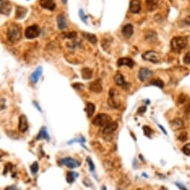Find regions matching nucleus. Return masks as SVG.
<instances>
[{"instance_id":"cd10ccee","label":"nucleus","mask_w":190,"mask_h":190,"mask_svg":"<svg viewBox=\"0 0 190 190\" xmlns=\"http://www.w3.org/2000/svg\"><path fill=\"white\" fill-rule=\"evenodd\" d=\"M151 85H155L157 87L160 88H163L164 87V83L163 82L160 80H154L151 82Z\"/></svg>"},{"instance_id":"f03ea898","label":"nucleus","mask_w":190,"mask_h":190,"mask_svg":"<svg viewBox=\"0 0 190 190\" xmlns=\"http://www.w3.org/2000/svg\"><path fill=\"white\" fill-rule=\"evenodd\" d=\"M188 44V40L186 37H174L171 40V48L174 52H180Z\"/></svg>"},{"instance_id":"6ab92c4d","label":"nucleus","mask_w":190,"mask_h":190,"mask_svg":"<svg viewBox=\"0 0 190 190\" xmlns=\"http://www.w3.org/2000/svg\"><path fill=\"white\" fill-rule=\"evenodd\" d=\"M184 127V122L180 118H175L173 120L172 122V128L174 130H180V129Z\"/></svg>"},{"instance_id":"7c9ffc66","label":"nucleus","mask_w":190,"mask_h":190,"mask_svg":"<svg viewBox=\"0 0 190 190\" xmlns=\"http://www.w3.org/2000/svg\"><path fill=\"white\" fill-rule=\"evenodd\" d=\"M85 141H86V140H85V139L84 137H80L78 138V139H72L71 141H69L68 142L69 145H72V144L73 143H76V142H78V143H84Z\"/></svg>"},{"instance_id":"58836bf2","label":"nucleus","mask_w":190,"mask_h":190,"mask_svg":"<svg viewBox=\"0 0 190 190\" xmlns=\"http://www.w3.org/2000/svg\"><path fill=\"white\" fill-rule=\"evenodd\" d=\"M72 87H73L74 88L78 89V90H81V89L84 87V85H81V84L80 83H76L74 84V85H72Z\"/></svg>"},{"instance_id":"4468645a","label":"nucleus","mask_w":190,"mask_h":190,"mask_svg":"<svg viewBox=\"0 0 190 190\" xmlns=\"http://www.w3.org/2000/svg\"><path fill=\"white\" fill-rule=\"evenodd\" d=\"M90 90L96 94H99L102 91V85L100 80H96L95 81L91 82L90 85Z\"/></svg>"},{"instance_id":"aec40b11","label":"nucleus","mask_w":190,"mask_h":190,"mask_svg":"<svg viewBox=\"0 0 190 190\" xmlns=\"http://www.w3.org/2000/svg\"><path fill=\"white\" fill-rule=\"evenodd\" d=\"M57 26H58L59 29H61V30H63V29L67 28L66 19H65V16L63 14H60L57 16Z\"/></svg>"},{"instance_id":"6e6552de","label":"nucleus","mask_w":190,"mask_h":190,"mask_svg":"<svg viewBox=\"0 0 190 190\" xmlns=\"http://www.w3.org/2000/svg\"><path fill=\"white\" fill-rule=\"evenodd\" d=\"M115 93H116V91L114 88H111L110 90V97L108 99V104L111 108L117 109L120 106V102L115 98Z\"/></svg>"},{"instance_id":"423d86ee","label":"nucleus","mask_w":190,"mask_h":190,"mask_svg":"<svg viewBox=\"0 0 190 190\" xmlns=\"http://www.w3.org/2000/svg\"><path fill=\"white\" fill-rule=\"evenodd\" d=\"M142 58L146 61L152 62V63H158L160 62V55L154 51H148L142 54Z\"/></svg>"},{"instance_id":"4be33fe9","label":"nucleus","mask_w":190,"mask_h":190,"mask_svg":"<svg viewBox=\"0 0 190 190\" xmlns=\"http://www.w3.org/2000/svg\"><path fill=\"white\" fill-rule=\"evenodd\" d=\"M114 81L116 84L118 86H125V85H127V82L124 79V76L121 73H117L114 76Z\"/></svg>"},{"instance_id":"f8f14e48","label":"nucleus","mask_w":190,"mask_h":190,"mask_svg":"<svg viewBox=\"0 0 190 190\" xmlns=\"http://www.w3.org/2000/svg\"><path fill=\"white\" fill-rule=\"evenodd\" d=\"M135 63L133 59L130 58H120L117 61V65L118 67L122 66H127V67L132 68L134 66Z\"/></svg>"},{"instance_id":"72a5a7b5","label":"nucleus","mask_w":190,"mask_h":190,"mask_svg":"<svg viewBox=\"0 0 190 190\" xmlns=\"http://www.w3.org/2000/svg\"><path fill=\"white\" fill-rule=\"evenodd\" d=\"M86 162H87L88 163V165H89V168H90V171H94V170H95V165H94L93 162L91 158H86Z\"/></svg>"},{"instance_id":"c756f323","label":"nucleus","mask_w":190,"mask_h":190,"mask_svg":"<svg viewBox=\"0 0 190 190\" xmlns=\"http://www.w3.org/2000/svg\"><path fill=\"white\" fill-rule=\"evenodd\" d=\"M30 170L33 174H36L39 170V164L37 162H34L32 165L30 166Z\"/></svg>"},{"instance_id":"f3484780","label":"nucleus","mask_w":190,"mask_h":190,"mask_svg":"<svg viewBox=\"0 0 190 190\" xmlns=\"http://www.w3.org/2000/svg\"><path fill=\"white\" fill-rule=\"evenodd\" d=\"M122 35L124 36V38H130L131 36H132V34H133V25L130 23L125 25L123 28H122Z\"/></svg>"},{"instance_id":"ea45409f","label":"nucleus","mask_w":190,"mask_h":190,"mask_svg":"<svg viewBox=\"0 0 190 190\" xmlns=\"http://www.w3.org/2000/svg\"><path fill=\"white\" fill-rule=\"evenodd\" d=\"M175 184H176V186H177V187H178L180 190H188L187 188H186V187H185L184 185L181 184L180 183H176Z\"/></svg>"},{"instance_id":"c03bdc74","label":"nucleus","mask_w":190,"mask_h":190,"mask_svg":"<svg viewBox=\"0 0 190 190\" xmlns=\"http://www.w3.org/2000/svg\"><path fill=\"white\" fill-rule=\"evenodd\" d=\"M34 103V105L35 106H36V108H37V109L39 111V112H42V109H41V108H40V107L39 106V105H38V103H36V102L34 101V103Z\"/></svg>"},{"instance_id":"a878e982","label":"nucleus","mask_w":190,"mask_h":190,"mask_svg":"<svg viewBox=\"0 0 190 190\" xmlns=\"http://www.w3.org/2000/svg\"><path fill=\"white\" fill-rule=\"evenodd\" d=\"M83 35L86 38L88 41H90L92 44H96L97 43V38L95 34H90V33H86V32H83Z\"/></svg>"},{"instance_id":"de8ad7c7","label":"nucleus","mask_w":190,"mask_h":190,"mask_svg":"<svg viewBox=\"0 0 190 190\" xmlns=\"http://www.w3.org/2000/svg\"><path fill=\"white\" fill-rule=\"evenodd\" d=\"M61 1H62V2H63V3H64V4L67 3V0H61Z\"/></svg>"},{"instance_id":"b1692460","label":"nucleus","mask_w":190,"mask_h":190,"mask_svg":"<svg viewBox=\"0 0 190 190\" xmlns=\"http://www.w3.org/2000/svg\"><path fill=\"white\" fill-rule=\"evenodd\" d=\"M95 111V106L93 103H88L87 104H86V115H87L88 118H91L92 116L93 115Z\"/></svg>"},{"instance_id":"bb28decb","label":"nucleus","mask_w":190,"mask_h":190,"mask_svg":"<svg viewBox=\"0 0 190 190\" xmlns=\"http://www.w3.org/2000/svg\"><path fill=\"white\" fill-rule=\"evenodd\" d=\"M159 0H146V5L149 11H153L157 8Z\"/></svg>"},{"instance_id":"09e8293b","label":"nucleus","mask_w":190,"mask_h":190,"mask_svg":"<svg viewBox=\"0 0 190 190\" xmlns=\"http://www.w3.org/2000/svg\"><path fill=\"white\" fill-rule=\"evenodd\" d=\"M117 190H120V189H117Z\"/></svg>"},{"instance_id":"a19ab883","label":"nucleus","mask_w":190,"mask_h":190,"mask_svg":"<svg viewBox=\"0 0 190 190\" xmlns=\"http://www.w3.org/2000/svg\"><path fill=\"white\" fill-rule=\"evenodd\" d=\"M146 111V107L145 106H141L140 107V109H138V113L139 114H141V113H144Z\"/></svg>"},{"instance_id":"9b49d317","label":"nucleus","mask_w":190,"mask_h":190,"mask_svg":"<svg viewBox=\"0 0 190 190\" xmlns=\"http://www.w3.org/2000/svg\"><path fill=\"white\" fill-rule=\"evenodd\" d=\"M118 128V123L115 121L110 122L108 124H107L103 129V134L104 135H110L113 133L116 129Z\"/></svg>"},{"instance_id":"a18cd8bd","label":"nucleus","mask_w":190,"mask_h":190,"mask_svg":"<svg viewBox=\"0 0 190 190\" xmlns=\"http://www.w3.org/2000/svg\"><path fill=\"white\" fill-rule=\"evenodd\" d=\"M158 127H159V128H160V129H161V130L163 131V133H164V134L167 135V132H166V131H165V129H164V128H163V127H162V125L159 124V125H158Z\"/></svg>"},{"instance_id":"473e14b6","label":"nucleus","mask_w":190,"mask_h":190,"mask_svg":"<svg viewBox=\"0 0 190 190\" xmlns=\"http://www.w3.org/2000/svg\"><path fill=\"white\" fill-rule=\"evenodd\" d=\"M103 165H104V168L107 170H112L113 168V165L112 162L109 161V160H105V161L103 163Z\"/></svg>"},{"instance_id":"f704fd0d","label":"nucleus","mask_w":190,"mask_h":190,"mask_svg":"<svg viewBox=\"0 0 190 190\" xmlns=\"http://www.w3.org/2000/svg\"><path fill=\"white\" fill-rule=\"evenodd\" d=\"M78 14H79V16H80V18H81V20H82L83 22L84 23H86V20H87V17H86V16L85 15L84 12V10L83 9L79 10Z\"/></svg>"},{"instance_id":"5701e85b","label":"nucleus","mask_w":190,"mask_h":190,"mask_svg":"<svg viewBox=\"0 0 190 190\" xmlns=\"http://www.w3.org/2000/svg\"><path fill=\"white\" fill-rule=\"evenodd\" d=\"M81 76L84 80H90L93 76V71L88 67H84L81 70Z\"/></svg>"},{"instance_id":"c85d7f7f","label":"nucleus","mask_w":190,"mask_h":190,"mask_svg":"<svg viewBox=\"0 0 190 190\" xmlns=\"http://www.w3.org/2000/svg\"><path fill=\"white\" fill-rule=\"evenodd\" d=\"M142 130H143L144 134H145V136L149 138L151 137V135L153 134V130L150 127H148V126H144V127H142Z\"/></svg>"},{"instance_id":"37998d69","label":"nucleus","mask_w":190,"mask_h":190,"mask_svg":"<svg viewBox=\"0 0 190 190\" xmlns=\"http://www.w3.org/2000/svg\"><path fill=\"white\" fill-rule=\"evenodd\" d=\"M183 22H184V23L186 24V25H190V16H187V17H186Z\"/></svg>"},{"instance_id":"dca6fc26","label":"nucleus","mask_w":190,"mask_h":190,"mask_svg":"<svg viewBox=\"0 0 190 190\" xmlns=\"http://www.w3.org/2000/svg\"><path fill=\"white\" fill-rule=\"evenodd\" d=\"M141 10V3L140 0H131L130 3V11L133 14H138Z\"/></svg>"},{"instance_id":"f257e3e1","label":"nucleus","mask_w":190,"mask_h":190,"mask_svg":"<svg viewBox=\"0 0 190 190\" xmlns=\"http://www.w3.org/2000/svg\"><path fill=\"white\" fill-rule=\"evenodd\" d=\"M21 28L17 24L12 23L7 31V38L11 43H16L21 38Z\"/></svg>"},{"instance_id":"7ed1b4c3","label":"nucleus","mask_w":190,"mask_h":190,"mask_svg":"<svg viewBox=\"0 0 190 190\" xmlns=\"http://www.w3.org/2000/svg\"><path fill=\"white\" fill-rule=\"evenodd\" d=\"M110 122H111L110 116L104 113L97 115L92 121V123L96 127H105Z\"/></svg>"},{"instance_id":"9d476101","label":"nucleus","mask_w":190,"mask_h":190,"mask_svg":"<svg viewBox=\"0 0 190 190\" xmlns=\"http://www.w3.org/2000/svg\"><path fill=\"white\" fill-rule=\"evenodd\" d=\"M151 75H152V72L149 69L146 67H142L139 71L138 77L141 82H145V80L150 78Z\"/></svg>"},{"instance_id":"a211bd4d","label":"nucleus","mask_w":190,"mask_h":190,"mask_svg":"<svg viewBox=\"0 0 190 190\" xmlns=\"http://www.w3.org/2000/svg\"><path fill=\"white\" fill-rule=\"evenodd\" d=\"M42 139H46L47 141L50 140V136H49L48 132H47V129L46 127H43L40 129V130H39L37 136V140Z\"/></svg>"},{"instance_id":"20e7f679","label":"nucleus","mask_w":190,"mask_h":190,"mask_svg":"<svg viewBox=\"0 0 190 190\" xmlns=\"http://www.w3.org/2000/svg\"><path fill=\"white\" fill-rule=\"evenodd\" d=\"M58 163H59L60 165H65V166L69 168H78L81 165V163H79L77 159L72 157H65L63 158V159H61L58 161Z\"/></svg>"},{"instance_id":"393cba45","label":"nucleus","mask_w":190,"mask_h":190,"mask_svg":"<svg viewBox=\"0 0 190 190\" xmlns=\"http://www.w3.org/2000/svg\"><path fill=\"white\" fill-rule=\"evenodd\" d=\"M78 177V174L74 171L67 172V181L69 183H72L75 182L76 178Z\"/></svg>"},{"instance_id":"c9c22d12","label":"nucleus","mask_w":190,"mask_h":190,"mask_svg":"<svg viewBox=\"0 0 190 190\" xmlns=\"http://www.w3.org/2000/svg\"><path fill=\"white\" fill-rule=\"evenodd\" d=\"M187 139H188V136H187V133L186 132H181L180 134L178 136V139L181 141H187Z\"/></svg>"},{"instance_id":"2eb2a0df","label":"nucleus","mask_w":190,"mask_h":190,"mask_svg":"<svg viewBox=\"0 0 190 190\" xmlns=\"http://www.w3.org/2000/svg\"><path fill=\"white\" fill-rule=\"evenodd\" d=\"M43 73V68L42 67H38L37 69L34 71V72L32 73V74L31 75L30 80L33 84H36L39 80L40 76H42Z\"/></svg>"},{"instance_id":"1a4fd4ad","label":"nucleus","mask_w":190,"mask_h":190,"mask_svg":"<svg viewBox=\"0 0 190 190\" xmlns=\"http://www.w3.org/2000/svg\"><path fill=\"white\" fill-rule=\"evenodd\" d=\"M1 14L3 15H8L11 11V4L8 0H0Z\"/></svg>"},{"instance_id":"49530a36","label":"nucleus","mask_w":190,"mask_h":190,"mask_svg":"<svg viewBox=\"0 0 190 190\" xmlns=\"http://www.w3.org/2000/svg\"><path fill=\"white\" fill-rule=\"evenodd\" d=\"M186 110L187 112H190V104H189L187 107H186Z\"/></svg>"},{"instance_id":"412c9836","label":"nucleus","mask_w":190,"mask_h":190,"mask_svg":"<svg viewBox=\"0 0 190 190\" xmlns=\"http://www.w3.org/2000/svg\"><path fill=\"white\" fill-rule=\"evenodd\" d=\"M27 11L28 10L25 8L18 6L16 11V18L18 19V20L23 19L26 15V14H27Z\"/></svg>"},{"instance_id":"4c0bfd02","label":"nucleus","mask_w":190,"mask_h":190,"mask_svg":"<svg viewBox=\"0 0 190 190\" xmlns=\"http://www.w3.org/2000/svg\"><path fill=\"white\" fill-rule=\"evenodd\" d=\"M183 62L186 64H190V52H189L185 55L184 58H183Z\"/></svg>"},{"instance_id":"e433bc0d","label":"nucleus","mask_w":190,"mask_h":190,"mask_svg":"<svg viewBox=\"0 0 190 190\" xmlns=\"http://www.w3.org/2000/svg\"><path fill=\"white\" fill-rule=\"evenodd\" d=\"M64 37L65 38H76V37H77V33H76V32L65 33Z\"/></svg>"},{"instance_id":"ddd939ff","label":"nucleus","mask_w":190,"mask_h":190,"mask_svg":"<svg viewBox=\"0 0 190 190\" xmlns=\"http://www.w3.org/2000/svg\"><path fill=\"white\" fill-rule=\"evenodd\" d=\"M39 5L42 8L49 11H54L56 7L54 0H39Z\"/></svg>"},{"instance_id":"0eeeda50","label":"nucleus","mask_w":190,"mask_h":190,"mask_svg":"<svg viewBox=\"0 0 190 190\" xmlns=\"http://www.w3.org/2000/svg\"><path fill=\"white\" fill-rule=\"evenodd\" d=\"M29 129V122H28L27 117L25 115H22L19 118L18 130L21 132H25Z\"/></svg>"},{"instance_id":"2f4dec72","label":"nucleus","mask_w":190,"mask_h":190,"mask_svg":"<svg viewBox=\"0 0 190 190\" xmlns=\"http://www.w3.org/2000/svg\"><path fill=\"white\" fill-rule=\"evenodd\" d=\"M182 151L184 154H186L187 156H190V143L185 145L184 146L182 147Z\"/></svg>"},{"instance_id":"79ce46f5","label":"nucleus","mask_w":190,"mask_h":190,"mask_svg":"<svg viewBox=\"0 0 190 190\" xmlns=\"http://www.w3.org/2000/svg\"><path fill=\"white\" fill-rule=\"evenodd\" d=\"M186 100V96L184 94H180L179 97V101L180 103H183Z\"/></svg>"},{"instance_id":"39448f33","label":"nucleus","mask_w":190,"mask_h":190,"mask_svg":"<svg viewBox=\"0 0 190 190\" xmlns=\"http://www.w3.org/2000/svg\"><path fill=\"white\" fill-rule=\"evenodd\" d=\"M39 33H40V29L39 26L37 25H32L25 29V35L29 39H33L37 38Z\"/></svg>"}]
</instances>
